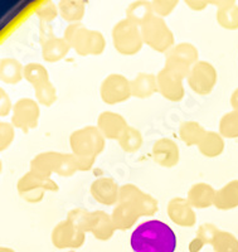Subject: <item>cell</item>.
Instances as JSON below:
<instances>
[{
  "mask_svg": "<svg viewBox=\"0 0 238 252\" xmlns=\"http://www.w3.org/2000/svg\"><path fill=\"white\" fill-rule=\"evenodd\" d=\"M130 244L134 252H175L177 237L167 223L148 220L132 232Z\"/></svg>",
  "mask_w": 238,
  "mask_h": 252,
  "instance_id": "cell-1",
  "label": "cell"
}]
</instances>
